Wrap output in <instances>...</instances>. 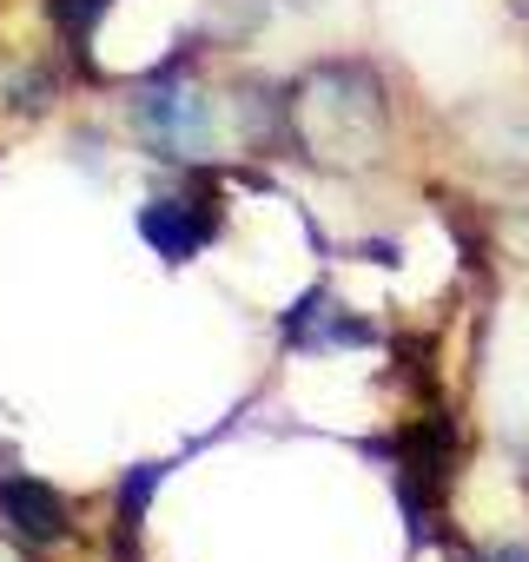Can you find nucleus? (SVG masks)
Returning <instances> with one entry per match:
<instances>
[{
	"instance_id": "6",
	"label": "nucleus",
	"mask_w": 529,
	"mask_h": 562,
	"mask_svg": "<svg viewBox=\"0 0 529 562\" xmlns=\"http://www.w3.org/2000/svg\"><path fill=\"white\" fill-rule=\"evenodd\" d=\"M106 8H113V0H54V21H60V34H67L74 47H87V34L100 27Z\"/></svg>"
},
{
	"instance_id": "4",
	"label": "nucleus",
	"mask_w": 529,
	"mask_h": 562,
	"mask_svg": "<svg viewBox=\"0 0 529 562\" xmlns=\"http://www.w3.org/2000/svg\"><path fill=\"white\" fill-rule=\"evenodd\" d=\"M0 516H8L14 536L34 542V549H47V542L67 536V503L47 483H34V476H0Z\"/></svg>"
},
{
	"instance_id": "2",
	"label": "nucleus",
	"mask_w": 529,
	"mask_h": 562,
	"mask_svg": "<svg viewBox=\"0 0 529 562\" xmlns=\"http://www.w3.org/2000/svg\"><path fill=\"white\" fill-rule=\"evenodd\" d=\"M139 126H146V139H153L159 159H199V146H205V100H199L185 80L166 74V80L139 100Z\"/></svg>"
},
{
	"instance_id": "1",
	"label": "nucleus",
	"mask_w": 529,
	"mask_h": 562,
	"mask_svg": "<svg viewBox=\"0 0 529 562\" xmlns=\"http://www.w3.org/2000/svg\"><path fill=\"white\" fill-rule=\"evenodd\" d=\"M285 133L318 166H371L384 153V87L358 60L312 67L285 100Z\"/></svg>"
},
{
	"instance_id": "7",
	"label": "nucleus",
	"mask_w": 529,
	"mask_h": 562,
	"mask_svg": "<svg viewBox=\"0 0 529 562\" xmlns=\"http://www.w3.org/2000/svg\"><path fill=\"white\" fill-rule=\"evenodd\" d=\"M496 562H529V549H503V555H496Z\"/></svg>"
},
{
	"instance_id": "5",
	"label": "nucleus",
	"mask_w": 529,
	"mask_h": 562,
	"mask_svg": "<svg viewBox=\"0 0 529 562\" xmlns=\"http://www.w3.org/2000/svg\"><path fill=\"white\" fill-rule=\"evenodd\" d=\"M285 338H292V345H305V351H318V345H364L371 331H364V325H351L338 299L312 292V299H305V305L285 318Z\"/></svg>"
},
{
	"instance_id": "3",
	"label": "nucleus",
	"mask_w": 529,
	"mask_h": 562,
	"mask_svg": "<svg viewBox=\"0 0 529 562\" xmlns=\"http://www.w3.org/2000/svg\"><path fill=\"white\" fill-rule=\"evenodd\" d=\"M139 232H146V245L159 251V258H199L205 245H212V232H218V218L199 205V199H153L146 212H139Z\"/></svg>"
}]
</instances>
